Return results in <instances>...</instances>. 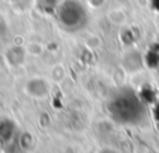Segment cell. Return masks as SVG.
Returning a JSON list of instances; mask_svg holds the SVG:
<instances>
[{"label":"cell","instance_id":"cell-1","mask_svg":"<svg viewBox=\"0 0 159 153\" xmlns=\"http://www.w3.org/2000/svg\"><path fill=\"white\" fill-rule=\"evenodd\" d=\"M108 19L112 22H114V24H122V22L125 21L127 15H125V12H124L123 9L116 7V9H112V10L108 11Z\"/></svg>","mask_w":159,"mask_h":153}]
</instances>
